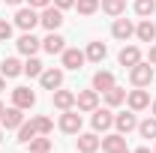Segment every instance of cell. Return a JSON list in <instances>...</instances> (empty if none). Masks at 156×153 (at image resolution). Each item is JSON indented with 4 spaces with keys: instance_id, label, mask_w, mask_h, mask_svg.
Returning <instances> with one entry per match:
<instances>
[{
    "instance_id": "6da1fadb",
    "label": "cell",
    "mask_w": 156,
    "mask_h": 153,
    "mask_svg": "<svg viewBox=\"0 0 156 153\" xmlns=\"http://www.w3.org/2000/svg\"><path fill=\"white\" fill-rule=\"evenodd\" d=\"M63 21H66V18H63V9H57L54 3H51V6H45V9H42V15H39V24H42L48 33H51V30H57Z\"/></svg>"
},
{
    "instance_id": "7a4b0ae2",
    "label": "cell",
    "mask_w": 156,
    "mask_h": 153,
    "mask_svg": "<svg viewBox=\"0 0 156 153\" xmlns=\"http://www.w3.org/2000/svg\"><path fill=\"white\" fill-rule=\"evenodd\" d=\"M129 81H132L135 87H147V84L153 81V63H135V66L129 69Z\"/></svg>"
},
{
    "instance_id": "3957f363",
    "label": "cell",
    "mask_w": 156,
    "mask_h": 153,
    "mask_svg": "<svg viewBox=\"0 0 156 153\" xmlns=\"http://www.w3.org/2000/svg\"><path fill=\"white\" fill-rule=\"evenodd\" d=\"M39 24V12L33 6H27V9H18L15 12V27H21L24 33H33V27Z\"/></svg>"
},
{
    "instance_id": "277c9868",
    "label": "cell",
    "mask_w": 156,
    "mask_h": 153,
    "mask_svg": "<svg viewBox=\"0 0 156 153\" xmlns=\"http://www.w3.org/2000/svg\"><path fill=\"white\" fill-rule=\"evenodd\" d=\"M75 105H78V111L93 114V111L99 108V93L96 90H78L75 93Z\"/></svg>"
},
{
    "instance_id": "5b68a950",
    "label": "cell",
    "mask_w": 156,
    "mask_h": 153,
    "mask_svg": "<svg viewBox=\"0 0 156 153\" xmlns=\"http://www.w3.org/2000/svg\"><path fill=\"white\" fill-rule=\"evenodd\" d=\"M15 48H18V54H24V57H33L39 48H42V39H36L33 33H21L18 42H15Z\"/></svg>"
},
{
    "instance_id": "8992f818",
    "label": "cell",
    "mask_w": 156,
    "mask_h": 153,
    "mask_svg": "<svg viewBox=\"0 0 156 153\" xmlns=\"http://www.w3.org/2000/svg\"><path fill=\"white\" fill-rule=\"evenodd\" d=\"M111 36L120 39V42H129V39L135 36V24L129 18H114V24H111Z\"/></svg>"
},
{
    "instance_id": "52a82bcc",
    "label": "cell",
    "mask_w": 156,
    "mask_h": 153,
    "mask_svg": "<svg viewBox=\"0 0 156 153\" xmlns=\"http://www.w3.org/2000/svg\"><path fill=\"white\" fill-rule=\"evenodd\" d=\"M60 132H66V135H78L81 132V114L78 111H63L60 114Z\"/></svg>"
},
{
    "instance_id": "ba28073f",
    "label": "cell",
    "mask_w": 156,
    "mask_h": 153,
    "mask_svg": "<svg viewBox=\"0 0 156 153\" xmlns=\"http://www.w3.org/2000/svg\"><path fill=\"white\" fill-rule=\"evenodd\" d=\"M99 144H102V138H96V132H78V138H75L78 153H96Z\"/></svg>"
},
{
    "instance_id": "9c48e42d",
    "label": "cell",
    "mask_w": 156,
    "mask_h": 153,
    "mask_svg": "<svg viewBox=\"0 0 156 153\" xmlns=\"http://www.w3.org/2000/svg\"><path fill=\"white\" fill-rule=\"evenodd\" d=\"M39 81H42V87H45V90H51V93H54L57 87H63V69H54V66H51V69H42Z\"/></svg>"
},
{
    "instance_id": "30bf717a",
    "label": "cell",
    "mask_w": 156,
    "mask_h": 153,
    "mask_svg": "<svg viewBox=\"0 0 156 153\" xmlns=\"http://www.w3.org/2000/svg\"><path fill=\"white\" fill-rule=\"evenodd\" d=\"M12 105H18L21 111H24V108H33V105H36V93H33L30 87H15V90H12Z\"/></svg>"
},
{
    "instance_id": "8fae6325",
    "label": "cell",
    "mask_w": 156,
    "mask_h": 153,
    "mask_svg": "<svg viewBox=\"0 0 156 153\" xmlns=\"http://www.w3.org/2000/svg\"><path fill=\"white\" fill-rule=\"evenodd\" d=\"M126 102H129V108H132V111H144V108L150 105V93H147L144 87H135V90H129V93H126Z\"/></svg>"
},
{
    "instance_id": "7c38bea8",
    "label": "cell",
    "mask_w": 156,
    "mask_h": 153,
    "mask_svg": "<svg viewBox=\"0 0 156 153\" xmlns=\"http://www.w3.org/2000/svg\"><path fill=\"white\" fill-rule=\"evenodd\" d=\"M114 126H117V132H132V129H138V117L135 111L129 108V111H120V114H114Z\"/></svg>"
},
{
    "instance_id": "4fadbf2b",
    "label": "cell",
    "mask_w": 156,
    "mask_h": 153,
    "mask_svg": "<svg viewBox=\"0 0 156 153\" xmlns=\"http://www.w3.org/2000/svg\"><path fill=\"white\" fill-rule=\"evenodd\" d=\"M60 60H63V69H81L84 60H87V54L78 51V48H66V51L60 54Z\"/></svg>"
},
{
    "instance_id": "5bb4252c",
    "label": "cell",
    "mask_w": 156,
    "mask_h": 153,
    "mask_svg": "<svg viewBox=\"0 0 156 153\" xmlns=\"http://www.w3.org/2000/svg\"><path fill=\"white\" fill-rule=\"evenodd\" d=\"M42 48H45L48 54H63V51H66V39L60 36L57 30H51L48 36L42 39Z\"/></svg>"
},
{
    "instance_id": "9a60e30c",
    "label": "cell",
    "mask_w": 156,
    "mask_h": 153,
    "mask_svg": "<svg viewBox=\"0 0 156 153\" xmlns=\"http://www.w3.org/2000/svg\"><path fill=\"white\" fill-rule=\"evenodd\" d=\"M51 99H54V108H60V111H69V108L75 105V93H72V90H63V87H57V90L51 93Z\"/></svg>"
},
{
    "instance_id": "2e32d148",
    "label": "cell",
    "mask_w": 156,
    "mask_h": 153,
    "mask_svg": "<svg viewBox=\"0 0 156 153\" xmlns=\"http://www.w3.org/2000/svg\"><path fill=\"white\" fill-rule=\"evenodd\" d=\"M114 126V114L108 111V108H96L93 111V129L96 132H105V129H111Z\"/></svg>"
},
{
    "instance_id": "e0dca14e",
    "label": "cell",
    "mask_w": 156,
    "mask_h": 153,
    "mask_svg": "<svg viewBox=\"0 0 156 153\" xmlns=\"http://www.w3.org/2000/svg\"><path fill=\"white\" fill-rule=\"evenodd\" d=\"M117 60H120V66H135V63H141V51H138L135 45H123L120 48V54H117Z\"/></svg>"
},
{
    "instance_id": "ac0fdd59",
    "label": "cell",
    "mask_w": 156,
    "mask_h": 153,
    "mask_svg": "<svg viewBox=\"0 0 156 153\" xmlns=\"http://www.w3.org/2000/svg\"><path fill=\"white\" fill-rule=\"evenodd\" d=\"M0 123H3L6 129H18L21 123H24V114H21V108H18V105L6 108V111H3V117H0Z\"/></svg>"
},
{
    "instance_id": "d6986e66",
    "label": "cell",
    "mask_w": 156,
    "mask_h": 153,
    "mask_svg": "<svg viewBox=\"0 0 156 153\" xmlns=\"http://www.w3.org/2000/svg\"><path fill=\"white\" fill-rule=\"evenodd\" d=\"M111 87H114V72L99 69L96 75H93V90H96V93H105V90H111Z\"/></svg>"
},
{
    "instance_id": "ffe728a7",
    "label": "cell",
    "mask_w": 156,
    "mask_h": 153,
    "mask_svg": "<svg viewBox=\"0 0 156 153\" xmlns=\"http://www.w3.org/2000/svg\"><path fill=\"white\" fill-rule=\"evenodd\" d=\"M21 72H24V63L18 57H3V63H0V75L3 78H15Z\"/></svg>"
},
{
    "instance_id": "44dd1931",
    "label": "cell",
    "mask_w": 156,
    "mask_h": 153,
    "mask_svg": "<svg viewBox=\"0 0 156 153\" xmlns=\"http://www.w3.org/2000/svg\"><path fill=\"white\" fill-rule=\"evenodd\" d=\"M99 147H102V150H105V153H117V150H123V147H126V138H123V132H114V135H105Z\"/></svg>"
},
{
    "instance_id": "7402d4cb",
    "label": "cell",
    "mask_w": 156,
    "mask_h": 153,
    "mask_svg": "<svg viewBox=\"0 0 156 153\" xmlns=\"http://www.w3.org/2000/svg\"><path fill=\"white\" fill-rule=\"evenodd\" d=\"M99 9L105 15H111V18H120L126 12V0H99Z\"/></svg>"
},
{
    "instance_id": "603a6c76",
    "label": "cell",
    "mask_w": 156,
    "mask_h": 153,
    "mask_svg": "<svg viewBox=\"0 0 156 153\" xmlns=\"http://www.w3.org/2000/svg\"><path fill=\"white\" fill-rule=\"evenodd\" d=\"M84 54H87V60H90V63H102V60H105V54H108V45H105V42H90Z\"/></svg>"
},
{
    "instance_id": "cb8c5ba5",
    "label": "cell",
    "mask_w": 156,
    "mask_h": 153,
    "mask_svg": "<svg viewBox=\"0 0 156 153\" xmlns=\"http://www.w3.org/2000/svg\"><path fill=\"white\" fill-rule=\"evenodd\" d=\"M135 36L141 39V42H153V39H156V24H153L150 18H144V21L135 27Z\"/></svg>"
},
{
    "instance_id": "d4e9b609",
    "label": "cell",
    "mask_w": 156,
    "mask_h": 153,
    "mask_svg": "<svg viewBox=\"0 0 156 153\" xmlns=\"http://www.w3.org/2000/svg\"><path fill=\"white\" fill-rule=\"evenodd\" d=\"M36 135H39V132H36V126H33V120H30V123H21V126H18V141H21V144H30Z\"/></svg>"
},
{
    "instance_id": "484cf974",
    "label": "cell",
    "mask_w": 156,
    "mask_h": 153,
    "mask_svg": "<svg viewBox=\"0 0 156 153\" xmlns=\"http://www.w3.org/2000/svg\"><path fill=\"white\" fill-rule=\"evenodd\" d=\"M138 132H141V138H150V141H156V117L141 120V123H138Z\"/></svg>"
},
{
    "instance_id": "4316f807",
    "label": "cell",
    "mask_w": 156,
    "mask_h": 153,
    "mask_svg": "<svg viewBox=\"0 0 156 153\" xmlns=\"http://www.w3.org/2000/svg\"><path fill=\"white\" fill-rule=\"evenodd\" d=\"M123 99H126V90H123V87H117V84L111 87V90H105V102H108L111 108H117Z\"/></svg>"
},
{
    "instance_id": "83f0119b",
    "label": "cell",
    "mask_w": 156,
    "mask_h": 153,
    "mask_svg": "<svg viewBox=\"0 0 156 153\" xmlns=\"http://www.w3.org/2000/svg\"><path fill=\"white\" fill-rule=\"evenodd\" d=\"M27 147H30V153H48V150H51V138H45V135H36V138H33Z\"/></svg>"
},
{
    "instance_id": "f1b7e54d",
    "label": "cell",
    "mask_w": 156,
    "mask_h": 153,
    "mask_svg": "<svg viewBox=\"0 0 156 153\" xmlns=\"http://www.w3.org/2000/svg\"><path fill=\"white\" fill-rule=\"evenodd\" d=\"M75 9L78 15H93L99 12V0H75Z\"/></svg>"
},
{
    "instance_id": "f546056e",
    "label": "cell",
    "mask_w": 156,
    "mask_h": 153,
    "mask_svg": "<svg viewBox=\"0 0 156 153\" xmlns=\"http://www.w3.org/2000/svg\"><path fill=\"white\" fill-rule=\"evenodd\" d=\"M135 12L141 18H150L156 12V0H135Z\"/></svg>"
},
{
    "instance_id": "4dcf8cb0",
    "label": "cell",
    "mask_w": 156,
    "mask_h": 153,
    "mask_svg": "<svg viewBox=\"0 0 156 153\" xmlns=\"http://www.w3.org/2000/svg\"><path fill=\"white\" fill-rule=\"evenodd\" d=\"M33 126H36V132H39V135H48L51 129H54V123H51V117H45V114L33 117Z\"/></svg>"
},
{
    "instance_id": "1f68e13d",
    "label": "cell",
    "mask_w": 156,
    "mask_h": 153,
    "mask_svg": "<svg viewBox=\"0 0 156 153\" xmlns=\"http://www.w3.org/2000/svg\"><path fill=\"white\" fill-rule=\"evenodd\" d=\"M24 75L39 78V75H42V60H36V57H27V63H24Z\"/></svg>"
},
{
    "instance_id": "d6a6232c",
    "label": "cell",
    "mask_w": 156,
    "mask_h": 153,
    "mask_svg": "<svg viewBox=\"0 0 156 153\" xmlns=\"http://www.w3.org/2000/svg\"><path fill=\"white\" fill-rule=\"evenodd\" d=\"M12 39V24L6 18H0V42H9Z\"/></svg>"
},
{
    "instance_id": "836d02e7",
    "label": "cell",
    "mask_w": 156,
    "mask_h": 153,
    "mask_svg": "<svg viewBox=\"0 0 156 153\" xmlns=\"http://www.w3.org/2000/svg\"><path fill=\"white\" fill-rule=\"evenodd\" d=\"M51 3H54L57 9H72V6H75V0H51Z\"/></svg>"
},
{
    "instance_id": "e575fe53",
    "label": "cell",
    "mask_w": 156,
    "mask_h": 153,
    "mask_svg": "<svg viewBox=\"0 0 156 153\" xmlns=\"http://www.w3.org/2000/svg\"><path fill=\"white\" fill-rule=\"evenodd\" d=\"M33 9H45V6H51V0H27Z\"/></svg>"
},
{
    "instance_id": "d590c367",
    "label": "cell",
    "mask_w": 156,
    "mask_h": 153,
    "mask_svg": "<svg viewBox=\"0 0 156 153\" xmlns=\"http://www.w3.org/2000/svg\"><path fill=\"white\" fill-rule=\"evenodd\" d=\"M150 63H153V66H156V45H153V48H150Z\"/></svg>"
},
{
    "instance_id": "8d00e7d4",
    "label": "cell",
    "mask_w": 156,
    "mask_h": 153,
    "mask_svg": "<svg viewBox=\"0 0 156 153\" xmlns=\"http://www.w3.org/2000/svg\"><path fill=\"white\" fill-rule=\"evenodd\" d=\"M132 153H153L150 147H138V150H132Z\"/></svg>"
},
{
    "instance_id": "74e56055",
    "label": "cell",
    "mask_w": 156,
    "mask_h": 153,
    "mask_svg": "<svg viewBox=\"0 0 156 153\" xmlns=\"http://www.w3.org/2000/svg\"><path fill=\"white\" fill-rule=\"evenodd\" d=\"M0 90H6V78L0 75Z\"/></svg>"
},
{
    "instance_id": "f35d334b",
    "label": "cell",
    "mask_w": 156,
    "mask_h": 153,
    "mask_svg": "<svg viewBox=\"0 0 156 153\" xmlns=\"http://www.w3.org/2000/svg\"><path fill=\"white\" fill-rule=\"evenodd\" d=\"M6 3H9V6H18V3H21V0H6Z\"/></svg>"
},
{
    "instance_id": "ab89813d",
    "label": "cell",
    "mask_w": 156,
    "mask_h": 153,
    "mask_svg": "<svg viewBox=\"0 0 156 153\" xmlns=\"http://www.w3.org/2000/svg\"><path fill=\"white\" fill-rule=\"evenodd\" d=\"M3 111H6V108H3V102H0V117H3Z\"/></svg>"
},
{
    "instance_id": "60d3db41",
    "label": "cell",
    "mask_w": 156,
    "mask_h": 153,
    "mask_svg": "<svg viewBox=\"0 0 156 153\" xmlns=\"http://www.w3.org/2000/svg\"><path fill=\"white\" fill-rule=\"evenodd\" d=\"M117 153H129V147H123V150H117Z\"/></svg>"
},
{
    "instance_id": "b9f144b4",
    "label": "cell",
    "mask_w": 156,
    "mask_h": 153,
    "mask_svg": "<svg viewBox=\"0 0 156 153\" xmlns=\"http://www.w3.org/2000/svg\"><path fill=\"white\" fill-rule=\"evenodd\" d=\"M153 117H156V99H153Z\"/></svg>"
},
{
    "instance_id": "7bdbcfd3",
    "label": "cell",
    "mask_w": 156,
    "mask_h": 153,
    "mask_svg": "<svg viewBox=\"0 0 156 153\" xmlns=\"http://www.w3.org/2000/svg\"><path fill=\"white\" fill-rule=\"evenodd\" d=\"M0 141H3V129H0Z\"/></svg>"
},
{
    "instance_id": "ee69618b",
    "label": "cell",
    "mask_w": 156,
    "mask_h": 153,
    "mask_svg": "<svg viewBox=\"0 0 156 153\" xmlns=\"http://www.w3.org/2000/svg\"><path fill=\"white\" fill-rule=\"evenodd\" d=\"M153 153H156V147H153Z\"/></svg>"
}]
</instances>
